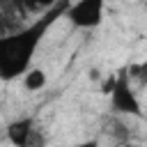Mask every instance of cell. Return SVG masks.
Returning a JSON list of instances; mask_svg holds the SVG:
<instances>
[{
  "instance_id": "6",
  "label": "cell",
  "mask_w": 147,
  "mask_h": 147,
  "mask_svg": "<svg viewBox=\"0 0 147 147\" xmlns=\"http://www.w3.org/2000/svg\"><path fill=\"white\" fill-rule=\"evenodd\" d=\"M0 14H2L5 18H9V21H14V18L21 21V18L28 16L23 0H0Z\"/></svg>"
},
{
  "instance_id": "2",
  "label": "cell",
  "mask_w": 147,
  "mask_h": 147,
  "mask_svg": "<svg viewBox=\"0 0 147 147\" xmlns=\"http://www.w3.org/2000/svg\"><path fill=\"white\" fill-rule=\"evenodd\" d=\"M110 96V106H113V113L117 115H133V117H142V110H140V101L131 87V80L126 76V69H119L115 74V85H113V92L108 94Z\"/></svg>"
},
{
  "instance_id": "4",
  "label": "cell",
  "mask_w": 147,
  "mask_h": 147,
  "mask_svg": "<svg viewBox=\"0 0 147 147\" xmlns=\"http://www.w3.org/2000/svg\"><path fill=\"white\" fill-rule=\"evenodd\" d=\"M34 117H21V119H14L9 126H7V140L14 145V147H28L30 145V136L34 131Z\"/></svg>"
},
{
  "instance_id": "14",
  "label": "cell",
  "mask_w": 147,
  "mask_h": 147,
  "mask_svg": "<svg viewBox=\"0 0 147 147\" xmlns=\"http://www.w3.org/2000/svg\"><path fill=\"white\" fill-rule=\"evenodd\" d=\"M119 147H136V145H133V142H122Z\"/></svg>"
},
{
  "instance_id": "12",
  "label": "cell",
  "mask_w": 147,
  "mask_h": 147,
  "mask_svg": "<svg viewBox=\"0 0 147 147\" xmlns=\"http://www.w3.org/2000/svg\"><path fill=\"white\" fill-rule=\"evenodd\" d=\"M74 147H99V142H96V140H85V142H78V145H74Z\"/></svg>"
},
{
  "instance_id": "10",
  "label": "cell",
  "mask_w": 147,
  "mask_h": 147,
  "mask_svg": "<svg viewBox=\"0 0 147 147\" xmlns=\"http://www.w3.org/2000/svg\"><path fill=\"white\" fill-rule=\"evenodd\" d=\"M44 145H46L44 133H41L39 129H34V131H32V136H30V145H28V147H44Z\"/></svg>"
},
{
  "instance_id": "11",
  "label": "cell",
  "mask_w": 147,
  "mask_h": 147,
  "mask_svg": "<svg viewBox=\"0 0 147 147\" xmlns=\"http://www.w3.org/2000/svg\"><path fill=\"white\" fill-rule=\"evenodd\" d=\"M113 85H115V74H110V76L103 78V83H101V94H110V92H113Z\"/></svg>"
},
{
  "instance_id": "3",
  "label": "cell",
  "mask_w": 147,
  "mask_h": 147,
  "mask_svg": "<svg viewBox=\"0 0 147 147\" xmlns=\"http://www.w3.org/2000/svg\"><path fill=\"white\" fill-rule=\"evenodd\" d=\"M103 7H106V0H78L67 7L64 16L71 21L74 28L92 30L103 21Z\"/></svg>"
},
{
  "instance_id": "8",
  "label": "cell",
  "mask_w": 147,
  "mask_h": 147,
  "mask_svg": "<svg viewBox=\"0 0 147 147\" xmlns=\"http://www.w3.org/2000/svg\"><path fill=\"white\" fill-rule=\"evenodd\" d=\"M110 136H115V138H119L122 142H129V129H126V124L124 122H117V119H110V129H106Z\"/></svg>"
},
{
  "instance_id": "5",
  "label": "cell",
  "mask_w": 147,
  "mask_h": 147,
  "mask_svg": "<svg viewBox=\"0 0 147 147\" xmlns=\"http://www.w3.org/2000/svg\"><path fill=\"white\" fill-rule=\"evenodd\" d=\"M46 71L44 69H28L23 74V87L28 92H39L41 87H46Z\"/></svg>"
},
{
  "instance_id": "13",
  "label": "cell",
  "mask_w": 147,
  "mask_h": 147,
  "mask_svg": "<svg viewBox=\"0 0 147 147\" xmlns=\"http://www.w3.org/2000/svg\"><path fill=\"white\" fill-rule=\"evenodd\" d=\"M90 78L96 80V78H99V69H92V71H90Z\"/></svg>"
},
{
  "instance_id": "7",
  "label": "cell",
  "mask_w": 147,
  "mask_h": 147,
  "mask_svg": "<svg viewBox=\"0 0 147 147\" xmlns=\"http://www.w3.org/2000/svg\"><path fill=\"white\" fill-rule=\"evenodd\" d=\"M55 2H57V0H23L28 14H44V11L51 9Z\"/></svg>"
},
{
  "instance_id": "9",
  "label": "cell",
  "mask_w": 147,
  "mask_h": 147,
  "mask_svg": "<svg viewBox=\"0 0 147 147\" xmlns=\"http://www.w3.org/2000/svg\"><path fill=\"white\" fill-rule=\"evenodd\" d=\"M124 69H126L129 80H131V78H138L140 83H145V74H147V64H145V62H140V64H129V67H124Z\"/></svg>"
},
{
  "instance_id": "1",
  "label": "cell",
  "mask_w": 147,
  "mask_h": 147,
  "mask_svg": "<svg viewBox=\"0 0 147 147\" xmlns=\"http://www.w3.org/2000/svg\"><path fill=\"white\" fill-rule=\"evenodd\" d=\"M69 5H71V0H57L51 9H46L30 25L18 28V30L0 37V78L2 80L18 78L21 74H25L30 69L34 51L41 44L44 34L48 32V28L57 18L64 16V11H67Z\"/></svg>"
}]
</instances>
